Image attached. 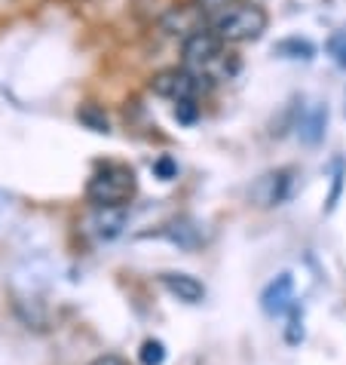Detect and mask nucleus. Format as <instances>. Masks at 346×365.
I'll return each mask as SVG.
<instances>
[{"label": "nucleus", "instance_id": "423d86ee", "mask_svg": "<svg viewBox=\"0 0 346 365\" xmlns=\"http://www.w3.org/2000/svg\"><path fill=\"white\" fill-rule=\"evenodd\" d=\"M202 28H206V19H202V6H196V4L175 6L166 13V19H162V31L172 34V37H181V43L196 31H202Z\"/></svg>", "mask_w": 346, "mask_h": 365}, {"label": "nucleus", "instance_id": "9b49d317", "mask_svg": "<svg viewBox=\"0 0 346 365\" xmlns=\"http://www.w3.org/2000/svg\"><path fill=\"white\" fill-rule=\"evenodd\" d=\"M162 237H169L181 249H196L199 242H202L199 227L193 225V221H187V218H181V221H175V225H169L166 230H162Z\"/></svg>", "mask_w": 346, "mask_h": 365}, {"label": "nucleus", "instance_id": "6ab92c4d", "mask_svg": "<svg viewBox=\"0 0 346 365\" xmlns=\"http://www.w3.org/2000/svg\"><path fill=\"white\" fill-rule=\"evenodd\" d=\"M340 185H343V160H337V172H334V190H331V197H328V206H325V212H331L334 206H337Z\"/></svg>", "mask_w": 346, "mask_h": 365}, {"label": "nucleus", "instance_id": "7ed1b4c3", "mask_svg": "<svg viewBox=\"0 0 346 365\" xmlns=\"http://www.w3.org/2000/svg\"><path fill=\"white\" fill-rule=\"evenodd\" d=\"M270 25L267 9L258 4H236L211 22V31H215L224 43H251L258 40Z\"/></svg>", "mask_w": 346, "mask_h": 365}, {"label": "nucleus", "instance_id": "f257e3e1", "mask_svg": "<svg viewBox=\"0 0 346 365\" xmlns=\"http://www.w3.org/2000/svg\"><path fill=\"white\" fill-rule=\"evenodd\" d=\"M181 62L209 86L224 83V80H230L239 71L236 56L227 53V43L211 28H202V31H196L181 43Z\"/></svg>", "mask_w": 346, "mask_h": 365}, {"label": "nucleus", "instance_id": "4468645a", "mask_svg": "<svg viewBox=\"0 0 346 365\" xmlns=\"http://www.w3.org/2000/svg\"><path fill=\"white\" fill-rule=\"evenodd\" d=\"M141 365H162L166 362V344L162 341H145L138 350Z\"/></svg>", "mask_w": 346, "mask_h": 365}, {"label": "nucleus", "instance_id": "aec40b11", "mask_svg": "<svg viewBox=\"0 0 346 365\" xmlns=\"http://www.w3.org/2000/svg\"><path fill=\"white\" fill-rule=\"evenodd\" d=\"M196 6H202V9H230V6H236V0H196Z\"/></svg>", "mask_w": 346, "mask_h": 365}, {"label": "nucleus", "instance_id": "1a4fd4ad", "mask_svg": "<svg viewBox=\"0 0 346 365\" xmlns=\"http://www.w3.org/2000/svg\"><path fill=\"white\" fill-rule=\"evenodd\" d=\"M89 225H93V233L98 240H114L126 227V206H120V209H95V215L89 218Z\"/></svg>", "mask_w": 346, "mask_h": 365}, {"label": "nucleus", "instance_id": "412c9836", "mask_svg": "<svg viewBox=\"0 0 346 365\" xmlns=\"http://www.w3.org/2000/svg\"><path fill=\"white\" fill-rule=\"evenodd\" d=\"M89 365H129L123 356H117V353H105V356H95Z\"/></svg>", "mask_w": 346, "mask_h": 365}, {"label": "nucleus", "instance_id": "0eeeda50", "mask_svg": "<svg viewBox=\"0 0 346 365\" xmlns=\"http://www.w3.org/2000/svg\"><path fill=\"white\" fill-rule=\"evenodd\" d=\"M294 307V277L291 273H279L276 279L267 282V289L261 292V310L267 317H282L285 310Z\"/></svg>", "mask_w": 346, "mask_h": 365}, {"label": "nucleus", "instance_id": "f8f14e48", "mask_svg": "<svg viewBox=\"0 0 346 365\" xmlns=\"http://www.w3.org/2000/svg\"><path fill=\"white\" fill-rule=\"evenodd\" d=\"M276 56L310 62V58L315 56V46L310 43V40H303V37H288V40H282V43H276Z\"/></svg>", "mask_w": 346, "mask_h": 365}, {"label": "nucleus", "instance_id": "a211bd4d", "mask_svg": "<svg viewBox=\"0 0 346 365\" xmlns=\"http://www.w3.org/2000/svg\"><path fill=\"white\" fill-rule=\"evenodd\" d=\"M154 172H157L162 181H172V178L178 175V166H175V160H172V157H159L157 163H154Z\"/></svg>", "mask_w": 346, "mask_h": 365}, {"label": "nucleus", "instance_id": "6e6552de", "mask_svg": "<svg viewBox=\"0 0 346 365\" xmlns=\"http://www.w3.org/2000/svg\"><path fill=\"white\" fill-rule=\"evenodd\" d=\"M159 282H162V289H166L169 295H175L178 301H184V304H199L202 298H206V286H202L196 277H190V273L169 270V273H159Z\"/></svg>", "mask_w": 346, "mask_h": 365}, {"label": "nucleus", "instance_id": "39448f33", "mask_svg": "<svg viewBox=\"0 0 346 365\" xmlns=\"http://www.w3.org/2000/svg\"><path fill=\"white\" fill-rule=\"evenodd\" d=\"M288 194H291V169H273V172H263L251 185L248 200L258 209H273V206H282Z\"/></svg>", "mask_w": 346, "mask_h": 365}, {"label": "nucleus", "instance_id": "f3484780", "mask_svg": "<svg viewBox=\"0 0 346 365\" xmlns=\"http://www.w3.org/2000/svg\"><path fill=\"white\" fill-rule=\"evenodd\" d=\"M199 117V105L196 101H178L175 105V120L178 123H193Z\"/></svg>", "mask_w": 346, "mask_h": 365}, {"label": "nucleus", "instance_id": "dca6fc26", "mask_svg": "<svg viewBox=\"0 0 346 365\" xmlns=\"http://www.w3.org/2000/svg\"><path fill=\"white\" fill-rule=\"evenodd\" d=\"M328 53L334 56V62L346 68V31H337L328 40Z\"/></svg>", "mask_w": 346, "mask_h": 365}, {"label": "nucleus", "instance_id": "f03ea898", "mask_svg": "<svg viewBox=\"0 0 346 365\" xmlns=\"http://www.w3.org/2000/svg\"><path fill=\"white\" fill-rule=\"evenodd\" d=\"M138 190V178L126 163H101L86 181V200L95 209L129 206Z\"/></svg>", "mask_w": 346, "mask_h": 365}, {"label": "nucleus", "instance_id": "2eb2a0df", "mask_svg": "<svg viewBox=\"0 0 346 365\" xmlns=\"http://www.w3.org/2000/svg\"><path fill=\"white\" fill-rule=\"evenodd\" d=\"M285 341L291 344V347H298L303 341V310L291 307V319H288V331H285Z\"/></svg>", "mask_w": 346, "mask_h": 365}, {"label": "nucleus", "instance_id": "ddd939ff", "mask_svg": "<svg viewBox=\"0 0 346 365\" xmlns=\"http://www.w3.org/2000/svg\"><path fill=\"white\" fill-rule=\"evenodd\" d=\"M77 120L83 126H89L93 133H110V123H108V114L101 110L98 105H80L77 108Z\"/></svg>", "mask_w": 346, "mask_h": 365}, {"label": "nucleus", "instance_id": "9d476101", "mask_svg": "<svg viewBox=\"0 0 346 365\" xmlns=\"http://www.w3.org/2000/svg\"><path fill=\"white\" fill-rule=\"evenodd\" d=\"M325 123H328V110H325L322 105H313L307 114H300L298 133L307 145H319L322 135H325Z\"/></svg>", "mask_w": 346, "mask_h": 365}, {"label": "nucleus", "instance_id": "20e7f679", "mask_svg": "<svg viewBox=\"0 0 346 365\" xmlns=\"http://www.w3.org/2000/svg\"><path fill=\"white\" fill-rule=\"evenodd\" d=\"M150 89H154L159 98H169L178 105V101H196L209 89V83H202L193 71L181 65V68H162L159 74H154Z\"/></svg>", "mask_w": 346, "mask_h": 365}]
</instances>
